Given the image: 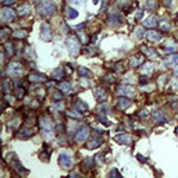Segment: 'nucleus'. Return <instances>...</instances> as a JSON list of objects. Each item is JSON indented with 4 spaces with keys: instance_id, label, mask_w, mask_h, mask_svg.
I'll use <instances>...</instances> for the list:
<instances>
[{
    "instance_id": "obj_29",
    "label": "nucleus",
    "mask_w": 178,
    "mask_h": 178,
    "mask_svg": "<svg viewBox=\"0 0 178 178\" xmlns=\"http://www.w3.org/2000/svg\"><path fill=\"white\" fill-rule=\"evenodd\" d=\"M4 51L7 53V56H8V57H11V56L14 54L13 44H11V43H6V44H4Z\"/></svg>"
},
{
    "instance_id": "obj_17",
    "label": "nucleus",
    "mask_w": 178,
    "mask_h": 178,
    "mask_svg": "<svg viewBox=\"0 0 178 178\" xmlns=\"http://www.w3.org/2000/svg\"><path fill=\"white\" fill-rule=\"evenodd\" d=\"M157 24H159V22H157V18H156L154 15L147 17V18L143 21V26H145V28H154Z\"/></svg>"
},
{
    "instance_id": "obj_6",
    "label": "nucleus",
    "mask_w": 178,
    "mask_h": 178,
    "mask_svg": "<svg viewBox=\"0 0 178 178\" xmlns=\"http://www.w3.org/2000/svg\"><path fill=\"white\" fill-rule=\"evenodd\" d=\"M40 38L46 40V42H50L53 39V35H51V31H50V26L47 22H43L42 26H40Z\"/></svg>"
},
{
    "instance_id": "obj_30",
    "label": "nucleus",
    "mask_w": 178,
    "mask_h": 178,
    "mask_svg": "<svg viewBox=\"0 0 178 178\" xmlns=\"http://www.w3.org/2000/svg\"><path fill=\"white\" fill-rule=\"evenodd\" d=\"M143 53H145V56H149V57H157V51L153 50V49H149V47H145Z\"/></svg>"
},
{
    "instance_id": "obj_32",
    "label": "nucleus",
    "mask_w": 178,
    "mask_h": 178,
    "mask_svg": "<svg viewBox=\"0 0 178 178\" xmlns=\"http://www.w3.org/2000/svg\"><path fill=\"white\" fill-rule=\"evenodd\" d=\"M70 89H71L70 82H61L60 83V90H61V92H70Z\"/></svg>"
},
{
    "instance_id": "obj_49",
    "label": "nucleus",
    "mask_w": 178,
    "mask_h": 178,
    "mask_svg": "<svg viewBox=\"0 0 178 178\" xmlns=\"http://www.w3.org/2000/svg\"><path fill=\"white\" fill-rule=\"evenodd\" d=\"M1 3H3V6H13L14 4V0H1Z\"/></svg>"
},
{
    "instance_id": "obj_13",
    "label": "nucleus",
    "mask_w": 178,
    "mask_h": 178,
    "mask_svg": "<svg viewBox=\"0 0 178 178\" xmlns=\"http://www.w3.org/2000/svg\"><path fill=\"white\" fill-rule=\"evenodd\" d=\"M100 145H102V139H100L99 136H92V138L88 140L86 147H88V149H96V147L100 146Z\"/></svg>"
},
{
    "instance_id": "obj_46",
    "label": "nucleus",
    "mask_w": 178,
    "mask_h": 178,
    "mask_svg": "<svg viewBox=\"0 0 178 178\" xmlns=\"http://www.w3.org/2000/svg\"><path fill=\"white\" fill-rule=\"evenodd\" d=\"M99 121L102 122V124H104V125H110V122H108V120L104 117V114H100L99 115Z\"/></svg>"
},
{
    "instance_id": "obj_48",
    "label": "nucleus",
    "mask_w": 178,
    "mask_h": 178,
    "mask_svg": "<svg viewBox=\"0 0 178 178\" xmlns=\"http://www.w3.org/2000/svg\"><path fill=\"white\" fill-rule=\"evenodd\" d=\"M108 177H121V174L117 170H111V171L108 172Z\"/></svg>"
},
{
    "instance_id": "obj_51",
    "label": "nucleus",
    "mask_w": 178,
    "mask_h": 178,
    "mask_svg": "<svg viewBox=\"0 0 178 178\" xmlns=\"http://www.w3.org/2000/svg\"><path fill=\"white\" fill-rule=\"evenodd\" d=\"M147 115H149L147 110H140V113H139V117H140V118H143V117H147Z\"/></svg>"
},
{
    "instance_id": "obj_3",
    "label": "nucleus",
    "mask_w": 178,
    "mask_h": 178,
    "mask_svg": "<svg viewBox=\"0 0 178 178\" xmlns=\"http://www.w3.org/2000/svg\"><path fill=\"white\" fill-rule=\"evenodd\" d=\"M65 46H67V50L70 51L71 56L76 57L78 56V51H79V40L74 36H70V38L65 39Z\"/></svg>"
},
{
    "instance_id": "obj_14",
    "label": "nucleus",
    "mask_w": 178,
    "mask_h": 178,
    "mask_svg": "<svg viewBox=\"0 0 178 178\" xmlns=\"http://www.w3.org/2000/svg\"><path fill=\"white\" fill-rule=\"evenodd\" d=\"M131 106V100H128L127 97H120L118 100H117V108L118 110H125V108H128Z\"/></svg>"
},
{
    "instance_id": "obj_15",
    "label": "nucleus",
    "mask_w": 178,
    "mask_h": 178,
    "mask_svg": "<svg viewBox=\"0 0 178 178\" xmlns=\"http://www.w3.org/2000/svg\"><path fill=\"white\" fill-rule=\"evenodd\" d=\"M93 93H95V97L99 102H104L107 99V95H106L104 89H102V88H95L93 89Z\"/></svg>"
},
{
    "instance_id": "obj_43",
    "label": "nucleus",
    "mask_w": 178,
    "mask_h": 178,
    "mask_svg": "<svg viewBox=\"0 0 178 178\" xmlns=\"http://www.w3.org/2000/svg\"><path fill=\"white\" fill-rule=\"evenodd\" d=\"M26 36V32L25 31H15L14 32V38L21 39V38H25Z\"/></svg>"
},
{
    "instance_id": "obj_2",
    "label": "nucleus",
    "mask_w": 178,
    "mask_h": 178,
    "mask_svg": "<svg viewBox=\"0 0 178 178\" xmlns=\"http://www.w3.org/2000/svg\"><path fill=\"white\" fill-rule=\"evenodd\" d=\"M40 127L43 129V136L46 139H50L53 138V132H54V125L49 117H43L40 120Z\"/></svg>"
},
{
    "instance_id": "obj_60",
    "label": "nucleus",
    "mask_w": 178,
    "mask_h": 178,
    "mask_svg": "<svg viewBox=\"0 0 178 178\" xmlns=\"http://www.w3.org/2000/svg\"><path fill=\"white\" fill-rule=\"evenodd\" d=\"M175 132H177V135H178V127H177V129H175Z\"/></svg>"
},
{
    "instance_id": "obj_7",
    "label": "nucleus",
    "mask_w": 178,
    "mask_h": 178,
    "mask_svg": "<svg viewBox=\"0 0 178 178\" xmlns=\"http://www.w3.org/2000/svg\"><path fill=\"white\" fill-rule=\"evenodd\" d=\"M58 164L61 168H71L72 165V159H71L70 154H65V153H61L58 156Z\"/></svg>"
},
{
    "instance_id": "obj_57",
    "label": "nucleus",
    "mask_w": 178,
    "mask_h": 178,
    "mask_svg": "<svg viewBox=\"0 0 178 178\" xmlns=\"http://www.w3.org/2000/svg\"><path fill=\"white\" fill-rule=\"evenodd\" d=\"M85 25H86L85 22H83V24H81V25H76V29H82V28H83Z\"/></svg>"
},
{
    "instance_id": "obj_55",
    "label": "nucleus",
    "mask_w": 178,
    "mask_h": 178,
    "mask_svg": "<svg viewBox=\"0 0 178 178\" xmlns=\"http://www.w3.org/2000/svg\"><path fill=\"white\" fill-rule=\"evenodd\" d=\"M131 78H132L131 75H127V76H125V79H124V81H125V82H131Z\"/></svg>"
},
{
    "instance_id": "obj_27",
    "label": "nucleus",
    "mask_w": 178,
    "mask_h": 178,
    "mask_svg": "<svg viewBox=\"0 0 178 178\" xmlns=\"http://www.w3.org/2000/svg\"><path fill=\"white\" fill-rule=\"evenodd\" d=\"M75 106H76V108H78V111H82V113L88 110V104L85 102H82V100H79V99L75 102Z\"/></svg>"
},
{
    "instance_id": "obj_37",
    "label": "nucleus",
    "mask_w": 178,
    "mask_h": 178,
    "mask_svg": "<svg viewBox=\"0 0 178 178\" xmlns=\"http://www.w3.org/2000/svg\"><path fill=\"white\" fill-rule=\"evenodd\" d=\"M152 70H153V65L150 63H146V64H143V65H142V71H143V72H146V74L152 72Z\"/></svg>"
},
{
    "instance_id": "obj_12",
    "label": "nucleus",
    "mask_w": 178,
    "mask_h": 178,
    "mask_svg": "<svg viewBox=\"0 0 178 178\" xmlns=\"http://www.w3.org/2000/svg\"><path fill=\"white\" fill-rule=\"evenodd\" d=\"M117 93L118 95H122V96H128V97H132L135 95V90L132 88H129V86H120L118 90H117Z\"/></svg>"
},
{
    "instance_id": "obj_44",
    "label": "nucleus",
    "mask_w": 178,
    "mask_h": 178,
    "mask_svg": "<svg viewBox=\"0 0 178 178\" xmlns=\"http://www.w3.org/2000/svg\"><path fill=\"white\" fill-rule=\"evenodd\" d=\"M160 26H161V29H163V31H165V29H167V31H168V29H170V22H168V19H167V21H161V22H160Z\"/></svg>"
},
{
    "instance_id": "obj_50",
    "label": "nucleus",
    "mask_w": 178,
    "mask_h": 178,
    "mask_svg": "<svg viewBox=\"0 0 178 178\" xmlns=\"http://www.w3.org/2000/svg\"><path fill=\"white\" fill-rule=\"evenodd\" d=\"M107 110H108L107 106H100V107H99V113H102V114H106V113H107Z\"/></svg>"
},
{
    "instance_id": "obj_4",
    "label": "nucleus",
    "mask_w": 178,
    "mask_h": 178,
    "mask_svg": "<svg viewBox=\"0 0 178 178\" xmlns=\"http://www.w3.org/2000/svg\"><path fill=\"white\" fill-rule=\"evenodd\" d=\"M10 165H11V168H13L14 171L18 172L19 175H22V174L25 175V174H28V170L24 168V165L19 163V160L15 157V154H14V153L10 154Z\"/></svg>"
},
{
    "instance_id": "obj_47",
    "label": "nucleus",
    "mask_w": 178,
    "mask_h": 178,
    "mask_svg": "<svg viewBox=\"0 0 178 178\" xmlns=\"http://www.w3.org/2000/svg\"><path fill=\"white\" fill-rule=\"evenodd\" d=\"M63 107H64V104L61 102H58L57 104H54V106L51 107V110H63Z\"/></svg>"
},
{
    "instance_id": "obj_9",
    "label": "nucleus",
    "mask_w": 178,
    "mask_h": 178,
    "mask_svg": "<svg viewBox=\"0 0 178 178\" xmlns=\"http://www.w3.org/2000/svg\"><path fill=\"white\" fill-rule=\"evenodd\" d=\"M14 18H15V13H14L11 8L4 7V8L1 10V21H4V22H10V21H13Z\"/></svg>"
},
{
    "instance_id": "obj_53",
    "label": "nucleus",
    "mask_w": 178,
    "mask_h": 178,
    "mask_svg": "<svg viewBox=\"0 0 178 178\" xmlns=\"http://www.w3.org/2000/svg\"><path fill=\"white\" fill-rule=\"evenodd\" d=\"M68 1H70L71 4H78V6L81 4V1H79V0H68Z\"/></svg>"
},
{
    "instance_id": "obj_28",
    "label": "nucleus",
    "mask_w": 178,
    "mask_h": 178,
    "mask_svg": "<svg viewBox=\"0 0 178 178\" xmlns=\"http://www.w3.org/2000/svg\"><path fill=\"white\" fill-rule=\"evenodd\" d=\"M78 74L81 76H86V78H89V76H92V72L88 70V68H85V67H78Z\"/></svg>"
},
{
    "instance_id": "obj_45",
    "label": "nucleus",
    "mask_w": 178,
    "mask_h": 178,
    "mask_svg": "<svg viewBox=\"0 0 178 178\" xmlns=\"http://www.w3.org/2000/svg\"><path fill=\"white\" fill-rule=\"evenodd\" d=\"M170 89L174 90V92H177L178 90V79H172L171 83H170Z\"/></svg>"
},
{
    "instance_id": "obj_1",
    "label": "nucleus",
    "mask_w": 178,
    "mask_h": 178,
    "mask_svg": "<svg viewBox=\"0 0 178 178\" xmlns=\"http://www.w3.org/2000/svg\"><path fill=\"white\" fill-rule=\"evenodd\" d=\"M38 11L40 15H51V14L56 11V6H54V3H51L50 0H39L38 4Z\"/></svg>"
},
{
    "instance_id": "obj_20",
    "label": "nucleus",
    "mask_w": 178,
    "mask_h": 178,
    "mask_svg": "<svg viewBox=\"0 0 178 178\" xmlns=\"http://www.w3.org/2000/svg\"><path fill=\"white\" fill-rule=\"evenodd\" d=\"M177 50H178V43L172 42V40H168L165 43V51L167 53H175Z\"/></svg>"
},
{
    "instance_id": "obj_8",
    "label": "nucleus",
    "mask_w": 178,
    "mask_h": 178,
    "mask_svg": "<svg viewBox=\"0 0 178 178\" xmlns=\"http://www.w3.org/2000/svg\"><path fill=\"white\" fill-rule=\"evenodd\" d=\"M89 136V128L86 125H82V127L78 128V131L75 134V140L76 142H83Z\"/></svg>"
},
{
    "instance_id": "obj_39",
    "label": "nucleus",
    "mask_w": 178,
    "mask_h": 178,
    "mask_svg": "<svg viewBox=\"0 0 178 178\" xmlns=\"http://www.w3.org/2000/svg\"><path fill=\"white\" fill-rule=\"evenodd\" d=\"M3 90H4V93H8V90H10V81L7 78L3 79Z\"/></svg>"
},
{
    "instance_id": "obj_52",
    "label": "nucleus",
    "mask_w": 178,
    "mask_h": 178,
    "mask_svg": "<svg viewBox=\"0 0 178 178\" xmlns=\"http://www.w3.org/2000/svg\"><path fill=\"white\" fill-rule=\"evenodd\" d=\"M139 83H140V85H143V83H147V78H146V75H145V76H140Z\"/></svg>"
},
{
    "instance_id": "obj_31",
    "label": "nucleus",
    "mask_w": 178,
    "mask_h": 178,
    "mask_svg": "<svg viewBox=\"0 0 178 178\" xmlns=\"http://www.w3.org/2000/svg\"><path fill=\"white\" fill-rule=\"evenodd\" d=\"M65 114L67 117H70V118H81V113H78V111H74V110H70V111H65Z\"/></svg>"
},
{
    "instance_id": "obj_40",
    "label": "nucleus",
    "mask_w": 178,
    "mask_h": 178,
    "mask_svg": "<svg viewBox=\"0 0 178 178\" xmlns=\"http://www.w3.org/2000/svg\"><path fill=\"white\" fill-rule=\"evenodd\" d=\"M140 63H142V57H134V58H131V65H132V67H138Z\"/></svg>"
},
{
    "instance_id": "obj_5",
    "label": "nucleus",
    "mask_w": 178,
    "mask_h": 178,
    "mask_svg": "<svg viewBox=\"0 0 178 178\" xmlns=\"http://www.w3.org/2000/svg\"><path fill=\"white\" fill-rule=\"evenodd\" d=\"M24 72V67L19 63H10L7 67V74L10 76H21Z\"/></svg>"
},
{
    "instance_id": "obj_23",
    "label": "nucleus",
    "mask_w": 178,
    "mask_h": 178,
    "mask_svg": "<svg viewBox=\"0 0 178 178\" xmlns=\"http://www.w3.org/2000/svg\"><path fill=\"white\" fill-rule=\"evenodd\" d=\"M165 64L170 65V67H177L178 65V54H172L165 60Z\"/></svg>"
},
{
    "instance_id": "obj_18",
    "label": "nucleus",
    "mask_w": 178,
    "mask_h": 178,
    "mask_svg": "<svg viewBox=\"0 0 178 178\" xmlns=\"http://www.w3.org/2000/svg\"><path fill=\"white\" fill-rule=\"evenodd\" d=\"M114 139L117 140L118 143H122V145H129V143H131V138L128 136L127 134H118Z\"/></svg>"
},
{
    "instance_id": "obj_24",
    "label": "nucleus",
    "mask_w": 178,
    "mask_h": 178,
    "mask_svg": "<svg viewBox=\"0 0 178 178\" xmlns=\"http://www.w3.org/2000/svg\"><path fill=\"white\" fill-rule=\"evenodd\" d=\"M51 78H53V79H63L64 78L63 68H61V67H57L56 70L51 72Z\"/></svg>"
},
{
    "instance_id": "obj_25",
    "label": "nucleus",
    "mask_w": 178,
    "mask_h": 178,
    "mask_svg": "<svg viewBox=\"0 0 178 178\" xmlns=\"http://www.w3.org/2000/svg\"><path fill=\"white\" fill-rule=\"evenodd\" d=\"M92 167H93V159H92V157H86L82 163V168L85 170V171H88V170H90Z\"/></svg>"
},
{
    "instance_id": "obj_42",
    "label": "nucleus",
    "mask_w": 178,
    "mask_h": 178,
    "mask_svg": "<svg viewBox=\"0 0 178 178\" xmlns=\"http://www.w3.org/2000/svg\"><path fill=\"white\" fill-rule=\"evenodd\" d=\"M18 125H19V118H13V120L10 121V128L11 129H15Z\"/></svg>"
},
{
    "instance_id": "obj_16",
    "label": "nucleus",
    "mask_w": 178,
    "mask_h": 178,
    "mask_svg": "<svg viewBox=\"0 0 178 178\" xmlns=\"http://www.w3.org/2000/svg\"><path fill=\"white\" fill-rule=\"evenodd\" d=\"M46 75H43V74H39V72H33V74H31L29 75V81L31 82H46Z\"/></svg>"
},
{
    "instance_id": "obj_19",
    "label": "nucleus",
    "mask_w": 178,
    "mask_h": 178,
    "mask_svg": "<svg viewBox=\"0 0 178 178\" xmlns=\"http://www.w3.org/2000/svg\"><path fill=\"white\" fill-rule=\"evenodd\" d=\"M146 38L150 42H159L160 39H161V33H159V32H156V31H150L146 33Z\"/></svg>"
},
{
    "instance_id": "obj_21",
    "label": "nucleus",
    "mask_w": 178,
    "mask_h": 178,
    "mask_svg": "<svg viewBox=\"0 0 178 178\" xmlns=\"http://www.w3.org/2000/svg\"><path fill=\"white\" fill-rule=\"evenodd\" d=\"M108 22L113 25H118V24H122V18H121L120 14H111L108 17Z\"/></svg>"
},
{
    "instance_id": "obj_58",
    "label": "nucleus",
    "mask_w": 178,
    "mask_h": 178,
    "mask_svg": "<svg viewBox=\"0 0 178 178\" xmlns=\"http://www.w3.org/2000/svg\"><path fill=\"white\" fill-rule=\"evenodd\" d=\"M174 74H175V76H178V65L175 67V70H174Z\"/></svg>"
},
{
    "instance_id": "obj_11",
    "label": "nucleus",
    "mask_w": 178,
    "mask_h": 178,
    "mask_svg": "<svg viewBox=\"0 0 178 178\" xmlns=\"http://www.w3.org/2000/svg\"><path fill=\"white\" fill-rule=\"evenodd\" d=\"M152 115H153V118H154V121H156L157 124H164L165 121H167V117H165V114L163 113V111H160V110H156V111H153Z\"/></svg>"
},
{
    "instance_id": "obj_56",
    "label": "nucleus",
    "mask_w": 178,
    "mask_h": 178,
    "mask_svg": "<svg viewBox=\"0 0 178 178\" xmlns=\"http://www.w3.org/2000/svg\"><path fill=\"white\" fill-rule=\"evenodd\" d=\"M142 17V10H138V13H136V18H140Z\"/></svg>"
},
{
    "instance_id": "obj_59",
    "label": "nucleus",
    "mask_w": 178,
    "mask_h": 178,
    "mask_svg": "<svg viewBox=\"0 0 178 178\" xmlns=\"http://www.w3.org/2000/svg\"><path fill=\"white\" fill-rule=\"evenodd\" d=\"M99 3V0H93V4H97Z\"/></svg>"
},
{
    "instance_id": "obj_38",
    "label": "nucleus",
    "mask_w": 178,
    "mask_h": 178,
    "mask_svg": "<svg viewBox=\"0 0 178 178\" xmlns=\"http://www.w3.org/2000/svg\"><path fill=\"white\" fill-rule=\"evenodd\" d=\"M24 93H25V89L24 88H21V86H17V88H15V96H17V97L21 99V97L24 96Z\"/></svg>"
},
{
    "instance_id": "obj_26",
    "label": "nucleus",
    "mask_w": 178,
    "mask_h": 178,
    "mask_svg": "<svg viewBox=\"0 0 178 178\" xmlns=\"http://www.w3.org/2000/svg\"><path fill=\"white\" fill-rule=\"evenodd\" d=\"M31 11H32V7L29 6V4H24V6L19 8L18 14H19V15H29V14H31Z\"/></svg>"
},
{
    "instance_id": "obj_22",
    "label": "nucleus",
    "mask_w": 178,
    "mask_h": 178,
    "mask_svg": "<svg viewBox=\"0 0 178 178\" xmlns=\"http://www.w3.org/2000/svg\"><path fill=\"white\" fill-rule=\"evenodd\" d=\"M65 15H67V18L74 19L78 17V11L75 8H72V7H65Z\"/></svg>"
},
{
    "instance_id": "obj_36",
    "label": "nucleus",
    "mask_w": 178,
    "mask_h": 178,
    "mask_svg": "<svg viewBox=\"0 0 178 178\" xmlns=\"http://www.w3.org/2000/svg\"><path fill=\"white\" fill-rule=\"evenodd\" d=\"M24 56H25L26 58H35V53H33V50H32L31 47H26Z\"/></svg>"
},
{
    "instance_id": "obj_33",
    "label": "nucleus",
    "mask_w": 178,
    "mask_h": 178,
    "mask_svg": "<svg viewBox=\"0 0 178 178\" xmlns=\"http://www.w3.org/2000/svg\"><path fill=\"white\" fill-rule=\"evenodd\" d=\"M0 33H1V42H6L7 36H8V33H10V31H8V28H1V31H0Z\"/></svg>"
},
{
    "instance_id": "obj_34",
    "label": "nucleus",
    "mask_w": 178,
    "mask_h": 178,
    "mask_svg": "<svg viewBox=\"0 0 178 178\" xmlns=\"http://www.w3.org/2000/svg\"><path fill=\"white\" fill-rule=\"evenodd\" d=\"M61 99H63V92L61 90H57V92L53 93V100L54 102H61Z\"/></svg>"
},
{
    "instance_id": "obj_41",
    "label": "nucleus",
    "mask_w": 178,
    "mask_h": 178,
    "mask_svg": "<svg viewBox=\"0 0 178 178\" xmlns=\"http://www.w3.org/2000/svg\"><path fill=\"white\" fill-rule=\"evenodd\" d=\"M145 36V33H143V28H138L136 31H135V38L136 39H142Z\"/></svg>"
},
{
    "instance_id": "obj_54",
    "label": "nucleus",
    "mask_w": 178,
    "mask_h": 178,
    "mask_svg": "<svg viewBox=\"0 0 178 178\" xmlns=\"http://www.w3.org/2000/svg\"><path fill=\"white\" fill-rule=\"evenodd\" d=\"M106 81H107V82H111V83H113V82H114V78L108 75V76H106Z\"/></svg>"
},
{
    "instance_id": "obj_10",
    "label": "nucleus",
    "mask_w": 178,
    "mask_h": 178,
    "mask_svg": "<svg viewBox=\"0 0 178 178\" xmlns=\"http://www.w3.org/2000/svg\"><path fill=\"white\" fill-rule=\"evenodd\" d=\"M35 135V131H33V128H22L21 131L18 132V135H17V138L18 139H28V138H31V136H33Z\"/></svg>"
},
{
    "instance_id": "obj_35",
    "label": "nucleus",
    "mask_w": 178,
    "mask_h": 178,
    "mask_svg": "<svg viewBox=\"0 0 178 178\" xmlns=\"http://www.w3.org/2000/svg\"><path fill=\"white\" fill-rule=\"evenodd\" d=\"M154 7H156V0H147L145 3V8L146 10H153Z\"/></svg>"
}]
</instances>
